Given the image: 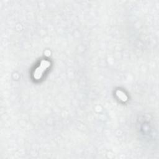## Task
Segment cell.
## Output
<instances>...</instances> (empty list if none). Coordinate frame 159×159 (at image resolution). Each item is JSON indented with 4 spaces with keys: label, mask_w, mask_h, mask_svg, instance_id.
Listing matches in <instances>:
<instances>
[{
    "label": "cell",
    "mask_w": 159,
    "mask_h": 159,
    "mask_svg": "<svg viewBox=\"0 0 159 159\" xmlns=\"http://www.w3.org/2000/svg\"><path fill=\"white\" fill-rule=\"evenodd\" d=\"M50 66V62L48 60H43L41 61L40 65L35 70L34 72V78L36 80H39L42 76L43 73L47 68Z\"/></svg>",
    "instance_id": "obj_1"
},
{
    "label": "cell",
    "mask_w": 159,
    "mask_h": 159,
    "mask_svg": "<svg viewBox=\"0 0 159 159\" xmlns=\"http://www.w3.org/2000/svg\"><path fill=\"white\" fill-rule=\"evenodd\" d=\"M116 95L123 102H125L127 100V96H126V94L122 92V91L120 90H117L116 91Z\"/></svg>",
    "instance_id": "obj_2"
}]
</instances>
